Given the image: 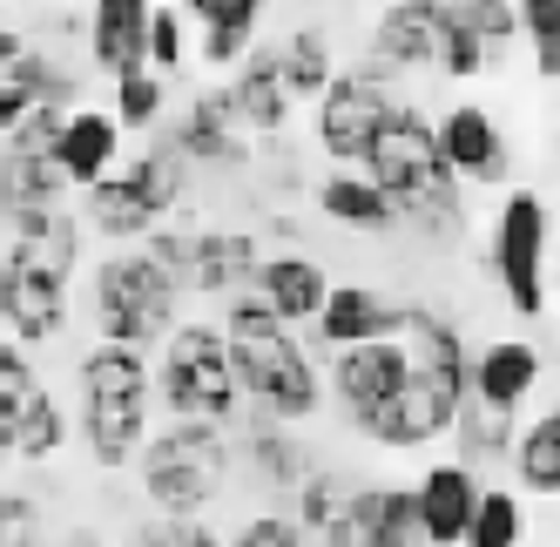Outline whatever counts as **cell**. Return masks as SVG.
<instances>
[{"mask_svg":"<svg viewBox=\"0 0 560 547\" xmlns=\"http://www.w3.org/2000/svg\"><path fill=\"white\" fill-rule=\"evenodd\" d=\"M365 183L392 203L398 223H419L432 237H453L466 223V203H459V176L439 163V136L419 108H392L385 129L365 142Z\"/></svg>","mask_w":560,"mask_h":547,"instance_id":"cell-1","label":"cell"},{"mask_svg":"<svg viewBox=\"0 0 560 547\" xmlns=\"http://www.w3.org/2000/svg\"><path fill=\"white\" fill-rule=\"evenodd\" d=\"M223 345H230V372H236V393H244L264 419L277 426H291V419H311L317 412V372H311V351L298 345L291 325H277L270 311L250 298V291H236L230 311H223Z\"/></svg>","mask_w":560,"mask_h":547,"instance_id":"cell-2","label":"cell"},{"mask_svg":"<svg viewBox=\"0 0 560 547\" xmlns=\"http://www.w3.org/2000/svg\"><path fill=\"white\" fill-rule=\"evenodd\" d=\"M82 433L95 466H129L149 440V359L129 345H95L82 359Z\"/></svg>","mask_w":560,"mask_h":547,"instance_id":"cell-3","label":"cell"},{"mask_svg":"<svg viewBox=\"0 0 560 547\" xmlns=\"http://www.w3.org/2000/svg\"><path fill=\"white\" fill-rule=\"evenodd\" d=\"M136 459L155 514H203L230 480V440L210 419H170L163 440H142Z\"/></svg>","mask_w":560,"mask_h":547,"instance_id":"cell-4","label":"cell"},{"mask_svg":"<svg viewBox=\"0 0 560 547\" xmlns=\"http://www.w3.org/2000/svg\"><path fill=\"white\" fill-rule=\"evenodd\" d=\"M176 304H183V284L142 251L108 257L95 270V331H102V345L149 351L155 338L176 331Z\"/></svg>","mask_w":560,"mask_h":547,"instance_id":"cell-5","label":"cell"},{"mask_svg":"<svg viewBox=\"0 0 560 547\" xmlns=\"http://www.w3.org/2000/svg\"><path fill=\"white\" fill-rule=\"evenodd\" d=\"M149 393H163L170 419H210L230 426L244 393H236V372H230V345L217 325H176L163 365L149 372Z\"/></svg>","mask_w":560,"mask_h":547,"instance_id":"cell-6","label":"cell"},{"mask_svg":"<svg viewBox=\"0 0 560 547\" xmlns=\"http://www.w3.org/2000/svg\"><path fill=\"white\" fill-rule=\"evenodd\" d=\"M385 82H392V74L372 68V61H358V68L331 74L325 95H317V108H311V136H317V149L338 155V163H358V155H365V142L385 129V115L398 108V102L385 95Z\"/></svg>","mask_w":560,"mask_h":547,"instance_id":"cell-7","label":"cell"},{"mask_svg":"<svg viewBox=\"0 0 560 547\" xmlns=\"http://www.w3.org/2000/svg\"><path fill=\"white\" fill-rule=\"evenodd\" d=\"M493 278L506 291V304L520 318H540L547 311V203L534 189H513L500 203V223H493Z\"/></svg>","mask_w":560,"mask_h":547,"instance_id":"cell-8","label":"cell"},{"mask_svg":"<svg viewBox=\"0 0 560 547\" xmlns=\"http://www.w3.org/2000/svg\"><path fill=\"white\" fill-rule=\"evenodd\" d=\"M446 426H453V406L439 399L425 379H412V372H406V379H398V385H392V393H385L365 419H358V433L378 440V446H392V453H412V446L439 440Z\"/></svg>","mask_w":560,"mask_h":547,"instance_id":"cell-9","label":"cell"},{"mask_svg":"<svg viewBox=\"0 0 560 547\" xmlns=\"http://www.w3.org/2000/svg\"><path fill=\"white\" fill-rule=\"evenodd\" d=\"M0 325L14 345H48L68 331V284L42 278V270H21L0 257Z\"/></svg>","mask_w":560,"mask_h":547,"instance_id":"cell-10","label":"cell"},{"mask_svg":"<svg viewBox=\"0 0 560 547\" xmlns=\"http://www.w3.org/2000/svg\"><path fill=\"white\" fill-rule=\"evenodd\" d=\"M170 149L183 163H203V170H250V142L230 115V95L223 89H203L189 102V115L170 129Z\"/></svg>","mask_w":560,"mask_h":547,"instance_id":"cell-11","label":"cell"},{"mask_svg":"<svg viewBox=\"0 0 560 547\" xmlns=\"http://www.w3.org/2000/svg\"><path fill=\"white\" fill-rule=\"evenodd\" d=\"M439 136V163H446L453 176H466V183H506L513 170V155H506V136H500V123L487 108H446V123L432 129Z\"/></svg>","mask_w":560,"mask_h":547,"instance_id":"cell-12","label":"cell"},{"mask_svg":"<svg viewBox=\"0 0 560 547\" xmlns=\"http://www.w3.org/2000/svg\"><path fill=\"white\" fill-rule=\"evenodd\" d=\"M439 27H446V14H439V0H392V8L378 14L372 27V68L385 74H406V68H432L439 61Z\"/></svg>","mask_w":560,"mask_h":547,"instance_id":"cell-13","label":"cell"},{"mask_svg":"<svg viewBox=\"0 0 560 547\" xmlns=\"http://www.w3.org/2000/svg\"><path fill=\"white\" fill-rule=\"evenodd\" d=\"M472 500H479L472 466H459V459L425 466L419 487H412V514H419L425 547H459L466 540V521H472Z\"/></svg>","mask_w":560,"mask_h":547,"instance_id":"cell-14","label":"cell"},{"mask_svg":"<svg viewBox=\"0 0 560 547\" xmlns=\"http://www.w3.org/2000/svg\"><path fill=\"white\" fill-rule=\"evenodd\" d=\"M14 244H8V264L21 270H42V278L68 284L74 264H82V223H74L61 203L55 210H14Z\"/></svg>","mask_w":560,"mask_h":547,"instance_id":"cell-15","label":"cell"},{"mask_svg":"<svg viewBox=\"0 0 560 547\" xmlns=\"http://www.w3.org/2000/svg\"><path fill=\"white\" fill-rule=\"evenodd\" d=\"M277 325H311L317 318V304H325V291H331V278L317 270L311 257H257V270H250V284H244Z\"/></svg>","mask_w":560,"mask_h":547,"instance_id":"cell-16","label":"cell"},{"mask_svg":"<svg viewBox=\"0 0 560 547\" xmlns=\"http://www.w3.org/2000/svg\"><path fill=\"white\" fill-rule=\"evenodd\" d=\"M223 95H230L236 129L284 136V123H291V89H284V68H277V48H250L244 61H236V82Z\"/></svg>","mask_w":560,"mask_h":547,"instance_id":"cell-17","label":"cell"},{"mask_svg":"<svg viewBox=\"0 0 560 547\" xmlns=\"http://www.w3.org/2000/svg\"><path fill=\"white\" fill-rule=\"evenodd\" d=\"M406 379V345H398V331L392 338H372V345H351V351H338V365H331V393H338V406L351 412V426L365 419L392 385Z\"/></svg>","mask_w":560,"mask_h":547,"instance_id":"cell-18","label":"cell"},{"mask_svg":"<svg viewBox=\"0 0 560 547\" xmlns=\"http://www.w3.org/2000/svg\"><path fill=\"white\" fill-rule=\"evenodd\" d=\"M311 325H317V345L325 351H351V345L392 338L398 331V304H385L372 284H331Z\"/></svg>","mask_w":560,"mask_h":547,"instance_id":"cell-19","label":"cell"},{"mask_svg":"<svg viewBox=\"0 0 560 547\" xmlns=\"http://www.w3.org/2000/svg\"><path fill=\"white\" fill-rule=\"evenodd\" d=\"M257 237L250 230H196L189 237V257H183V284L189 291H203V298H236L250 284V270H257Z\"/></svg>","mask_w":560,"mask_h":547,"instance_id":"cell-20","label":"cell"},{"mask_svg":"<svg viewBox=\"0 0 560 547\" xmlns=\"http://www.w3.org/2000/svg\"><path fill=\"white\" fill-rule=\"evenodd\" d=\"M540 385V351L527 338H500L466 365V399H479L487 412H513Z\"/></svg>","mask_w":560,"mask_h":547,"instance_id":"cell-21","label":"cell"},{"mask_svg":"<svg viewBox=\"0 0 560 547\" xmlns=\"http://www.w3.org/2000/svg\"><path fill=\"white\" fill-rule=\"evenodd\" d=\"M149 8L155 0H95L89 8V61L108 74V82H122V74L142 68V34H149Z\"/></svg>","mask_w":560,"mask_h":547,"instance_id":"cell-22","label":"cell"},{"mask_svg":"<svg viewBox=\"0 0 560 547\" xmlns=\"http://www.w3.org/2000/svg\"><path fill=\"white\" fill-rule=\"evenodd\" d=\"M115 142H122V129H115L102 108H68L61 115V136H55V170H61V183H74V189L102 183L115 170Z\"/></svg>","mask_w":560,"mask_h":547,"instance_id":"cell-23","label":"cell"},{"mask_svg":"<svg viewBox=\"0 0 560 547\" xmlns=\"http://www.w3.org/2000/svg\"><path fill=\"white\" fill-rule=\"evenodd\" d=\"M345 527H351V547H425L412 487H358L345 507Z\"/></svg>","mask_w":560,"mask_h":547,"instance_id":"cell-24","label":"cell"},{"mask_svg":"<svg viewBox=\"0 0 560 547\" xmlns=\"http://www.w3.org/2000/svg\"><path fill=\"white\" fill-rule=\"evenodd\" d=\"M82 197H89V223L102 230L108 244H129V237H149V230H155V210L142 203V189L129 176H102V183L82 189Z\"/></svg>","mask_w":560,"mask_h":547,"instance_id":"cell-25","label":"cell"},{"mask_svg":"<svg viewBox=\"0 0 560 547\" xmlns=\"http://www.w3.org/2000/svg\"><path fill=\"white\" fill-rule=\"evenodd\" d=\"M277 68H284V89H291V102L298 95H325V82L338 74V61H331V34L325 27H291L284 42H277Z\"/></svg>","mask_w":560,"mask_h":547,"instance_id":"cell-26","label":"cell"},{"mask_svg":"<svg viewBox=\"0 0 560 547\" xmlns=\"http://www.w3.org/2000/svg\"><path fill=\"white\" fill-rule=\"evenodd\" d=\"M317 210H325L331 223H345V230H372V237L398 223V217H392V203L378 197V189H372L365 176H351V170L317 183Z\"/></svg>","mask_w":560,"mask_h":547,"instance_id":"cell-27","label":"cell"},{"mask_svg":"<svg viewBox=\"0 0 560 547\" xmlns=\"http://www.w3.org/2000/svg\"><path fill=\"white\" fill-rule=\"evenodd\" d=\"M0 82H14L27 95V108H74V95H82L74 68H61V55H48V48H21V61Z\"/></svg>","mask_w":560,"mask_h":547,"instance_id":"cell-28","label":"cell"},{"mask_svg":"<svg viewBox=\"0 0 560 547\" xmlns=\"http://www.w3.org/2000/svg\"><path fill=\"white\" fill-rule=\"evenodd\" d=\"M122 176L142 189V203H149L155 217H170V210L189 197V163H183V155H176L170 142H155L149 155H136V163H129Z\"/></svg>","mask_w":560,"mask_h":547,"instance_id":"cell-29","label":"cell"},{"mask_svg":"<svg viewBox=\"0 0 560 547\" xmlns=\"http://www.w3.org/2000/svg\"><path fill=\"white\" fill-rule=\"evenodd\" d=\"M513 459H520V480H527V493H560V412H553V406L513 440Z\"/></svg>","mask_w":560,"mask_h":547,"instance_id":"cell-30","label":"cell"},{"mask_svg":"<svg viewBox=\"0 0 560 547\" xmlns=\"http://www.w3.org/2000/svg\"><path fill=\"white\" fill-rule=\"evenodd\" d=\"M61 440H68V412L48 393H27L21 419H14V459H55Z\"/></svg>","mask_w":560,"mask_h":547,"instance_id":"cell-31","label":"cell"},{"mask_svg":"<svg viewBox=\"0 0 560 547\" xmlns=\"http://www.w3.org/2000/svg\"><path fill=\"white\" fill-rule=\"evenodd\" d=\"M163 108H170V82H163V74H149V68H136V74L115 82V115H108V123L115 129H155V123H163Z\"/></svg>","mask_w":560,"mask_h":547,"instance_id":"cell-32","label":"cell"},{"mask_svg":"<svg viewBox=\"0 0 560 547\" xmlns=\"http://www.w3.org/2000/svg\"><path fill=\"white\" fill-rule=\"evenodd\" d=\"M459 547H520V500L513 493H487L479 487V500H472V521H466V540Z\"/></svg>","mask_w":560,"mask_h":547,"instance_id":"cell-33","label":"cell"},{"mask_svg":"<svg viewBox=\"0 0 560 547\" xmlns=\"http://www.w3.org/2000/svg\"><path fill=\"white\" fill-rule=\"evenodd\" d=\"M250 459H257V474L277 480V487H298V480H304V453H298V440H291L277 419H264V412H257V426H250Z\"/></svg>","mask_w":560,"mask_h":547,"instance_id":"cell-34","label":"cell"},{"mask_svg":"<svg viewBox=\"0 0 560 547\" xmlns=\"http://www.w3.org/2000/svg\"><path fill=\"white\" fill-rule=\"evenodd\" d=\"M513 21L534 42L540 82H553V74H560V0H513Z\"/></svg>","mask_w":560,"mask_h":547,"instance_id":"cell-35","label":"cell"},{"mask_svg":"<svg viewBox=\"0 0 560 547\" xmlns=\"http://www.w3.org/2000/svg\"><path fill=\"white\" fill-rule=\"evenodd\" d=\"M446 21H459L472 42H487L493 55L520 34V21H513V0H446Z\"/></svg>","mask_w":560,"mask_h":547,"instance_id":"cell-36","label":"cell"},{"mask_svg":"<svg viewBox=\"0 0 560 547\" xmlns=\"http://www.w3.org/2000/svg\"><path fill=\"white\" fill-rule=\"evenodd\" d=\"M345 507H351V493H345L338 474H304V480H298V527H304V534L338 527Z\"/></svg>","mask_w":560,"mask_h":547,"instance_id":"cell-37","label":"cell"},{"mask_svg":"<svg viewBox=\"0 0 560 547\" xmlns=\"http://www.w3.org/2000/svg\"><path fill=\"white\" fill-rule=\"evenodd\" d=\"M439 14H446V0H439ZM487 61H493V48H487V42H472L459 21L439 27V61H432L439 74H453V82H472V74H487Z\"/></svg>","mask_w":560,"mask_h":547,"instance_id":"cell-38","label":"cell"},{"mask_svg":"<svg viewBox=\"0 0 560 547\" xmlns=\"http://www.w3.org/2000/svg\"><path fill=\"white\" fill-rule=\"evenodd\" d=\"M142 68L149 74H170L183 68V14L176 8H149V34H142Z\"/></svg>","mask_w":560,"mask_h":547,"instance_id":"cell-39","label":"cell"},{"mask_svg":"<svg viewBox=\"0 0 560 547\" xmlns=\"http://www.w3.org/2000/svg\"><path fill=\"white\" fill-rule=\"evenodd\" d=\"M183 14L203 34H257L264 0H183Z\"/></svg>","mask_w":560,"mask_h":547,"instance_id":"cell-40","label":"cell"},{"mask_svg":"<svg viewBox=\"0 0 560 547\" xmlns=\"http://www.w3.org/2000/svg\"><path fill=\"white\" fill-rule=\"evenodd\" d=\"M136 547H223V534H210L196 514H155L136 527Z\"/></svg>","mask_w":560,"mask_h":547,"instance_id":"cell-41","label":"cell"},{"mask_svg":"<svg viewBox=\"0 0 560 547\" xmlns=\"http://www.w3.org/2000/svg\"><path fill=\"white\" fill-rule=\"evenodd\" d=\"M0 547H48L42 507H34L27 493H0Z\"/></svg>","mask_w":560,"mask_h":547,"instance_id":"cell-42","label":"cell"},{"mask_svg":"<svg viewBox=\"0 0 560 547\" xmlns=\"http://www.w3.org/2000/svg\"><path fill=\"white\" fill-rule=\"evenodd\" d=\"M223 547H311V540H304V527L291 514H250Z\"/></svg>","mask_w":560,"mask_h":547,"instance_id":"cell-43","label":"cell"},{"mask_svg":"<svg viewBox=\"0 0 560 547\" xmlns=\"http://www.w3.org/2000/svg\"><path fill=\"white\" fill-rule=\"evenodd\" d=\"M0 393H14V399H27V393H42V372H34V359H27V345H14L8 331H0Z\"/></svg>","mask_w":560,"mask_h":547,"instance_id":"cell-44","label":"cell"},{"mask_svg":"<svg viewBox=\"0 0 560 547\" xmlns=\"http://www.w3.org/2000/svg\"><path fill=\"white\" fill-rule=\"evenodd\" d=\"M14 419H21V399H14V393H0V466L14 459Z\"/></svg>","mask_w":560,"mask_h":547,"instance_id":"cell-45","label":"cell"},{"mask_svg":"<svg viewBox=\"0 0 560 547\" xmlns=\"http://www.w3.org/2000/svg\"><path fill=\"white\" fill-rule=\"evenodd\" d=\"M21 115H27V95H21L14 82H0V136H8V129L21 123Z\"/></svg>","mask_w":560,"mask_h":547,"instance_id":"cell-46","label":"cell"},{"mask_svg":"<svg viewBox=\"0 0 560 547\" xmlns=\"http://www.w3.org/2000/svg\"><path fill=\"white\" fill-rule=\"evenodd\" d=\"M21 48H27V34H21V27H0V74L21 61Z\"/></svg>","mask_w":560,"mask_h":547,"instance_id":"cell-47","label":"cell"},{"mask_svg":"<svg viewBox=\"0 0 560 547\" xmlns=\"http://www.w3.org/2000/svg\"><path fill=\"white\" fill-rule=\"evenodd\" d=\"M68 547H95V540H89V534H74V540H68Z\"/></svg>","mask_w":560,"mask_h":547,"instance_id":"cell-48","label":"cell"}]
</instances>
